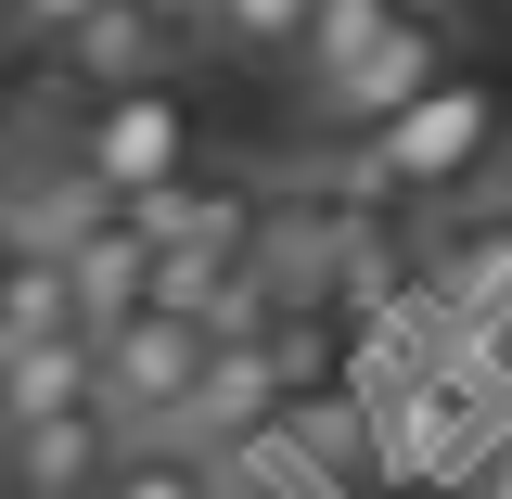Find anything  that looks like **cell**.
Returning <instances> with one entry per match:
<instances>
[{
  "label": "cell",
  "instance_id": "1",
  "mask_svg": "<svg viewBox=\"0 0 512 499\" xmlns=\"http://www.w3.org/2000/svg\"><path fill=\"white\" fill-rule=\"evenodd\" d=\"M103 205H141L205 167V103L192 77H141V90H64V141H52Z\"/></svg>",
  "mask_w": 512,
  "mask_h": 499
},
{
  "label": "cell",
  "instance_id": "2",
  "mask_svg": "<svg viewBox=\"0 0 512 499\" xmlns=\"http://www.w3.org/2000/svg\"><path fill=\"white\" fill-rule=\"evenodd\" d=\"M487 154H500V77L448 64L423 103H397V116H372L346 141V180L384 192V205H436V192H461Z\"/></svg>",
  "mask_w": 512,
  "mask_h": 499
},
{
  "label": "cell",
  "instance_id": "3",
  "mask_svg": "<svg viewBox=\"0 0 512 499\" xmlns=\"http://www.w3.org/2000/svg\"><path fill=\"white\" fill-rule=\"evenodd\" d=\"M448 64H461V26H448L436 0H410V13H384L359 52L333 64V77H308V128H333V141H359L372 116H397V103H423Z\"/></svg>",
  "mask_w": 512,
  "mask_h": 499
},
{
  "label": "cell",
  "instance_id": "4",
  "mask_svg": "<svg viewBox=\"0 0 512 499\" xmlns=\"http://www.w3.org/2000/svg\"><path fill=\"white\" fill-rule=\"evenodd\" d=\"M205 359H218V320H192V308L154 295V308H128L103 333V410L128 436H180L192 397H205Z\"/></svg>",
  "mask_w": 512,
  "mask_h": 499
},
{
  "label": "cell",
  "instance_id": "5",
  "mask_svg": "<svg viewBox=\"0 0 512 499\" xmlns=\"http://www.w3.org/2000/svg\"><path fill=\"white\" fill-rule=\"evenodd\" d=\"M128 448H141V436H128L103 397H77V410H26V423H0V499H90Z\"/></svg>",
  "mask_w": 512,
  "mask_h": 499
},
{
  "label": "cell",
  "instance_id": "6",
  "mask_svg": "<svg viewBox=\"0 0 512 499\" xmlns=\"http://www.w3.org/2000/svg\"><path fill=\"white\" fill-rule=\"evenodd\" d=\"M180 64H192V39L154 13V0H90V13L52 39L64 90H141V77H180Z\"/></svg>",
  "mask_w": 512,
  "mask_h": 499
},
{
  "label": "cell",
  "instance_id": "7",
  "mask_svg": "<svg viewBox=\"0 0 512 499\" xmlns=\"http://www.w3.org/2000/svg\"><path fill=\"white\" fill-rule=\"evenodd\" d=\"M64 269H77V308H90V333H116L128 308H154V231H141V205L90 218V231L64 244Z\"/></svg>",
  "mask_w": 512,
  "mask_h": 499
},
{
  "label": "cell",
  "instance_id": "8",
  "mask_svg": "<svg viewBox=\"0 0 512 499\" xmlns=\"http://www.w3.org/2000/svg\"><path fill=\"white\" fill-rule=\"evenodd\" d=\"M308 13H320V0H205V52L295 77V52H308Z\"/></svg>",
  "mask_w": 512,
  "mask_h": 499
},
{
  "label": "cell",
  "instance_id": "9",
  "mask_svg": "<svg viewBox=\"0 0 512 499\" xmlns=\"http://www.w3.org/2000/svg\"><path fill=\"white\" fill-rule=\"evenodd\" d=\"M90 499H218V474H205L180 436H141V448H128V461H116Z\"/></svg>",
  "mask_w": 512,
  "mask_h": 499
},
{
  "label": "cell",
  "instance_id": "10",
  "mask_svg": "<svg viewBox=\"0 0 512 499\" xmlns=\"http://www.w3.org/2000/svg\"><path fill=\"white\" fill-rule=\"evenodd\" d=\"M384 13H410V0H320V13H308V52H295V90H308V77H333V64L384 26Z\"/></svg>",
  "mask_w": 512,
  "mask_h": 499
},
{
  "label": "cell",
  "instance_id": "11",
  "mask_svg": "<svg viewBox=\"0 0 512 499\" xmlns=\"http://www.w3.org/2000/svg\"><path fill=\"white\" fill-rule=\"evenodd\" d=\"M77 13H90V0H0V39H39V52H52Z\"/></svg>",
  "mask_w": 512,
  "mask_h": 499
},
{
  "label": "cell",
  "instance_id": "12",
  "mask_svg": "<svg viewBox=\"0 0 512 499\" xmlns=\"http://www.w3.org/2000/svg\"><path fill=\"white\" fill-rule=\"evenodd\" d=\"M0 282H13V218H0Z\"/></svg>",
  "mask_w": 512,
  "mask_h": 499
},
{
  "label": "cell",
  "instance_id": "13",
  "mask_svg": "<svg viewBox=\"0 0 512 499\" xmlns=\"http://www.w3.org/2000/svg\"><path fill=\"white\" fill-rule=\"evenodd\" d=\"M0 384H13V333H0Z\"/></svg>",
  "mask_w": 512,
  "mask_h": 499
}]
</instances>
